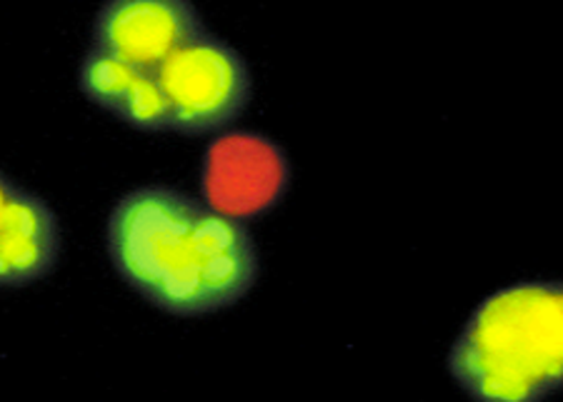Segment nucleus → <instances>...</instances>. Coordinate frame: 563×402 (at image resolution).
I'll list each match as a JSON object with an SVG mask.
<instances>
[{
	"instance_id": "7ed1b4c3",
	"label": "nucleus",
	"mask_w": 563,
	"mask_h": 402,
	"mask_svg": "<svg viewBox=\"0 0 563 402\" xmlns=\"http://www.w3.org/2000/svg\"><path fill=\"white\" fill-rule=\"evenodd\" d=\"M170 131L186 138L216 135L246 113L253 78L246 58L211 31L176 51L156 72Z\"/></svg>"
},
{
	"instance_id": "f03ea898",
	"label": "nucleus",
	"mask_w": 563,
	"mask_h": 402,
	"mask_svg": "<svg viewBox=\"0 0 563 402\" xmlns=\"http://www.w3.org/2000/svg\"><path fill=\"white\" fill-rule=\"evenodd\" d=\"M471 400L539 402L563 388V286L529 280L481 303L449 353Z\"/></svg>"
},
{
	"instance_id": "423d86ee",
	"label": "nucleus",
	"mask_w": 563,
	"mask_h": 402,
	"mask_svg": "<svg viewBox=\"0 0 563 402\" xmlns=\"http://www.w3.org/2000/svg\"><path fill=\"white\" fill-rule=\"evenodd\" d=\"M60 250V221L53 208L0 172V290L48 278Z\"/></svg>"
},
{
	"instance_id": "39448f33",
	"label": "nucleus",
	"mask_w": 563,
	"mask_h": 402,
	"mask_svg": "<svg viewBox=\"0 0 563 402\" xmlns=\"http://www.w3.org/2000/svg\"><path fill=\"white\" fill-rule=\"evenodd\" d=\"M206 33L194 0H106L90 48L145 72H158L176 51Z\"/></svg>"
},
{
	"instance_id": "0eeeda50",
	"label": "nucleus",
	"mask_w": 563,
	"mask_h": 402,
	"mask_svg": "<svg viewBox=\"0 0 563 402\" xmlns=\"http://www.w3.org/2000/svg\"><path fill=\"white\" fill-rule=\"evenodd\" d=\"M78 88L86 100L141 133L170 131L168 103L156 72L90 48L78 68Z\"/></svg>"
},
{
	"instance_id": "20e7f679",
	"label": "nucleus",
	"mask_w": 563,
	"mask_h": 402,
	"mask_svg": "<svg viewBox=\"0 0 563 402\" xmlns=\"http://www.w3.org/2000/svg\"><path fill=\"white\" fill-rule=\"evenodd\" d=\"M290 186L286 153L251 131L218 133L208 143L201 170L203 203L235 221H253L284 200Z\"/></svg>"
},
{
	"instance_id": "f257e3e1",
	"label": "nucleus",
	"mask_w": 563,
	"mask_h": 402,
	"mask_svg": "<svg viewBox=\"0 0 563 402\" xmlns=\"http://www.w3.org/2000/svg\"><path fill=\"white\" fill-rule=\"evenodd\" d=\"M108 255L125 286L176 317L233 308L261 276L246 223L168 186H143L118 200Z\"/></svg>"
}]
</instances>
